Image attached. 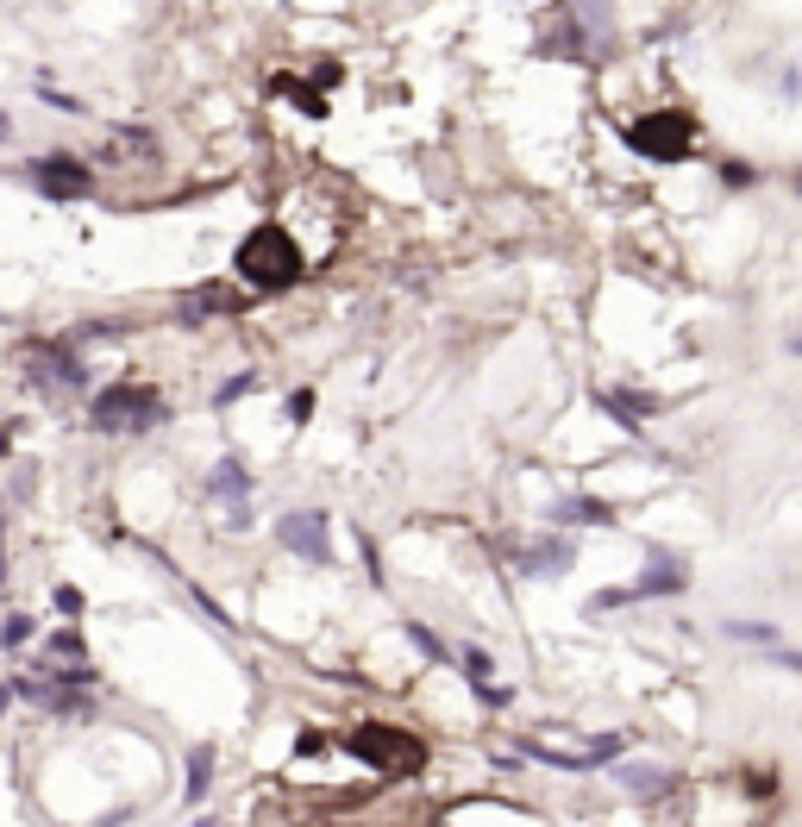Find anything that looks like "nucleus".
Segmentation results:
<instances>
[{
  "label": "nucleus",
  "mask_w": 802,
  "mask_h": 827,
  "mask_svg": "<svg viewBox=\"0 0 802 827\" xmlns=\"http://www.w3.org/2000/svg\"><path fill=\"white\" fill-rule=\"evenodd\" d=\"M232 270H239L251 289H295L308 276V257H301L289 226H251L245 245L232 251Z\"/></svg>",
  "instance_id": "obj_1"
},
{
  "label": "nucleus",
  "mask_w": 802,
  "mask_h": 827,
  "mask_svg": "<svg viewBox=\"0 0 802 827\" xmlns=\"http://www.w3.org/2000/svg\"><path fill=\"white\" fill-rule=\"evenodd\" d=\"M358 759L376 771V777H414L420 765H427V740H414L408 727H395V721H364V727H351V740H345Z\"/></svg>",
  "instance_id": "obj_2"
},
{
  "label": "nucleus",
  "mask_w": 802,
  "mask_h": 827,
  "mask_svg": "<svg viewBox=\"0 0 802 827\" xmlns=\"http://www.w3.org/2000/svg\"><path fill=\"white\" fill-rule=\"evenodd\" d=\"M88 420L94 433H151L163 420V395L151 383H138V376H126V383H113L88 401Z\"/></svg>",
  "instance_id": "obj_3"
},
{
  "label": "nucleus",
  "mask_w": 802,
  "mask_h": 827,
  "mask_svg": "<svg viewBox=\"0 0 802 827\" xmlns=\"http://www.w3.org/2000/svg\"><path fill=\"white\" fill-rule=\"evenodd\" d=\"M627 151H640L652 163H683L696 151V113L690 107H658L646 120L627 126Z\"/></svg>",
  "instance_id": "obj_4"
},
{
  "label": "nucleus",
  "mask_w": 802,
  "mask_h": 827,
  "mask_svg": "<svg viewBox=\"0 0 802 827\" xmlns=\"http://www.w3.org/2000/svg\"><path fill=\"white\" fill-rule=\"evenodd\" d=\"M26 176L38 182V195H51V201H82L88 188H94V176H88L82 157H38Z\"/></svg>",
  "instance_id": "obj_5"
},
{
  "label": "nucleus",
  "mask_w": 802,
  "mask_h": 827,
  "mask_svg": "<svg viewBox=\"0 0 802 827\" xmlns=\"http://www.w3.org/2000/svg\"><path fill=\"white\" fill-rule=\"evenodd\" d=\"M26 364L38 370V383H57V389H88V370H82V358H76V345L32 339V345H26Z\"/></svg>",
  "instance_id": "obj_6"
},
{
  "label": "nucleus",
  "mask_w": 802,
  "mask_h": 827,
  "mask_svg": "<svg viewBox=\"0 0 802 827\" xmlns=\"http://www.w3.org/2000/svg\"><path fill=\"white\" fill-rule=\"evenodd\" d=\"M683 583H690V564H683V558H671V552H652V571H646V583H633V589H608V596H602V608H615V602H646V596H677Z\"/></svg>",
  "instance_id": "obj_7"
},
{
  "label": "nucleus",
  "mask_w": 802,
  "mask_h": 827,
  "mask_svg": "<svg viewBox=\"0 0 802 827\" xmlns=\"http://www.w3.org/2000/svg\"><path fill=\"white\" fill-rule=\"evenodd\" d=\"M276 539H282V546H289L295 558H308V564H333L326 514H289V521H276Z\"/></svg>",
  "instance_id": "obj_8"
},
{
  "label": "nucleus",
  "mask_w": 802,
  "mask_h": 827,
  "mask_svg": "<svg viewBox=\"0 0 802 827\" xmlns=\"http://www.w3.org/2000/svg\"><path fill=\"white\" fill-rule=\"evenodd\" d=\"M251 295H239V289H226V282H214V289H195V295H182L176 301V320L182 326H201L207 314H239Z\"/></svg>",
  "instance_id": "obj_9"
},
{
  "label": "nucleus",
  "mask_w": 802,
  "mask_h": 827,
  "mask_svg": "<svg viewBox=\"0 0 802 827\" xmlns=\"http://www.w3.org/2000/svg\"><path fill=\"white\" fill-rule=\"evenodd\" d=\"M207 489H214L220 502H232V527H245V502H251V477H245V464H239V458H220V464H214V477H207Z\"/></svg>",
  "instance_id": "obj_10"
},
{
  "label": "nucleus",
  "mask_w": 802,
  "mask_h": 827,
  "mask_svg": "<svg viewBox=\"0 0 802 827\" xmlns=\"http://www.w3.org/2000/svg\"><path fill=\"white\" fill-rule=\"evenodd\" d=\"M564 564H571V539H546V546L521 552V571H527V577H552V571H564Z\"/></svg>",
  "instance_id": "obj_11"
},
{
  "label": "nucleus",
  "mask_w": 802,
  "mask_h": 827,
  "mask_svg": "<svg viewBox=\"0 0 802 827\" xmlns=\"http://www.w3.org/2000/svg\"><path fill=\"white\" fill-rule=\"evenodd\" d=\"M615 777H621V790H633V796H652V790H665V771H652V765H621Z\"/></svg>",
  "instance_id": "obj_12"
},
{
  "label": "nucleus",
  "mask_w": 802,
  "mask_h": 827,
  "mask_svg": "<svg viewBox=\"0 0 802 827\" xmlns=\"http://www.w3.org/2000/svg\"><path fill=\"white\" fill-rule=\"evenodd\" d=\"M38 640V621H32V614H7V621H0V646H32Z\"/></svg>",
  "instance_id": "obj_13"
},
{
  "label": "nucleus",
  "mask_w": 802,
  "mask_h": 827,
  "mask_svg": "<svg viewBox=\"0 0 802 827\" xmlns=\"http://www.w3.org/2000/svg\"><path fill=\"white\" fill-rule=\"evenodd\" d=\"M727 640H746V646H777V627H771V621H727Z\"/></svg>",
  "instance_id": "obj_14"
},
{
  "label": "nucleus",
  "mask_w": 802,
  "mask_h": 827,
  "mask_svg": "<svg viewBox=\"0 0 802 827\" xmlns=\"http://www.w3.org/2000/svg\"><path fill=\"white\" fill-rule=\"evenodd\" d=\"M207 771H214V746H195V759H188V796H207Z\"/></svg>",
  "instance_id": "obj_15"
},
{
  "label": "nucleus",
  "mask_w": 802,
  "mask_h": 827,
  "mask_svg": "<svg viewBox=\"0 0 802 827\" xmlns=\"http://www.w3.org/2000/svg\"><path fill=\"white\" fill-rule=\"evenodd\" d=\"M51 652H57V658H69V665H88V658H82V633H76V627L51 633Z\"/></svg>",
  "instance_id": "obj_16"
},
{
  "label": "nucleus",
  "mask_w": 802,
  "mask_h": 827,
  "mask_svg": "<svg viewBox=\"0 0 802 827\" xmlns=\"http://www.w3.org/2000/svg\"><path fill=\"white\" fill-rule=\"evenodd\" d=\"M558 521H615V514H608L602 502H564V508H558Z\"/></svg>",
  "instance_id": "obj_17"
},
{
  "label": "nucleus",
  "mask_w": 802,
  "mask_h": 827,
  "mask_svg": "<svg viewBox=\"0 0 802 827\" xmlns=\"http://www.w3.org/2000/svg\"><path fill=\"white\" fill-rule=\"evenodd\" d=\"M746 796H759V802L777 796V777H771V771H746Z\"/></svg>",
  "instance_id": "obj_18"
},
{
  "label": "nucleus",
  "mask_w": 802,
  "mask_h": 827,
  "mask_svg": "<svg viewBox=\"0 0 802 827\" xmlns=\"http://www.w3.org/2000/svg\"><path fill=\"white\" fill-rule=\"evenodd\" d=\"M308 414H314V389H295V395H289V420L301 427V420H308Z\"/></svg>",
  "instance_id": "obj_19"
},
{
  "label": "nucleus",
  "mask_w": 802,
  "mask_h": 827,
  "mask_svg": "<svg viewBox=\"0 0 802 827\" xmlns=\"http://www.w3.org/2000/svg\"><path fill=\"white\" fill-rule=\"evenodd\" d=\"M721 182H727V188H746V182H752V163H740V157L721 163Z\"/></svg>",
  "instance_id": "obj_20"
},
{
  "label": "nucleus",
  "mask_w": 802,
  "mask_h": 827,
  "mask_svg": "<svg viewBox=\"0 0 802 827\" xmlns=\"http://www.w3.org/2000/svg\"><path fill=\"white\" fill-rule=\"evenodd\" d=\"M257 383H251V376H239V383H226L220 395H214V408H232V401H239V395H251Z\"/></svg>",
  "instance_id": "obj_21"
},
{
  "label": "nucleus",
  "mask_w": 802,
  "mask_h": 827,
  "mask_svg": "<svg viewBox=\"0 0 802 827\" xmlns=\"http://www.w3.org/2000/svg\"><path fill=\"white\" fill-rule=\"evenodd\" d=\"M63 614H82V589H69V583H57V596H51Z\"/></svg>",
  "instance_id": "obj_22"
},
{
  "label": "nucleus",
  "mask_w": 802,
  "mask_h": 827,
  "mask_svg": "<svg viewBox=\"0 0 802 827\" xmlns=\"http://www.w3.org/2000/svg\"><path fill=\"white\" fill-rule=\"evenodd\" d=\"M408 640H414V646H420V652H427V658H445V646H439V640H433V633H427V627H408Z\"/></svg>",
  "instance_id": "obj_23"
},
{
  "label": "nucleus",
  "mask_w": 802,
  "mask_h": 827,
  "mask_svg": "<svg viewBox=\"0 0 802 827\" xmlns=\"http://www.w3.org/2000/svg\"><path fill=\"white\" fill-rule=\"evenodd\" d=\"M295 752H301V759H314V752H326V734H314V727H308V734L295 740Z\"/></svg>",
  "instance_id": "obj_24"
},
{
  "label": "nucleus",
  "mask_w": 802,
  "mask_h": 827,
  "mask_svg": "<svg viewBox=\"0 0 802 827\" xmlns=\"http://www.w3.org/2000/svg\"><path fill=\"white\" fill-rule=\"evenodd\" d=\"M7 138H13V120H7V113H0V145H7Z\"/></svg>",
  "instance_id": "obj_25"
},
{
  "label": "nucleus",
  "mask_w": 802,
  "mask_h": 827,
  "mask_svg": "<svg viewBox=\"0 0 802 827\" xmlns=\"http://www.w3.org/2000/svg\"><path fill=\"white\" fill-rule=\"evenodd\" d=\"M7 702H13V690H7V683H0V715H7Z\"/></svg>",
  "instance_id": "obj_26"
}]
</instances>
